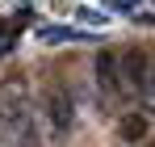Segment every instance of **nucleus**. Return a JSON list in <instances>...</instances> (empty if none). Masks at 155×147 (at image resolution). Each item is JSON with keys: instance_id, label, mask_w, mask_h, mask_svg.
<instances>
[{"instance_id": "1", "label": "nucleus", "mask_w": 155, "mask_h": 147, "mask_svg": "<svg viewBox=\"0 0 155 147\" xmlns=\"http://www.w3.org/2000/svg\"><path fill=\"white\" fill-rule=\"evenodd\" d=\"M117 67H122V88H126V93H143L147 72H151V59H147L143 50H126V55L117 59Z\"/></svg>"}, {"instance_id": "2", "label": "nucleus", "mask_w": 155, "mask_h": 147, "mask_svg": "<svg viewBox=\"0 0 155 147\" xmlns=\"http://www.w3.org/2000/svg\"><path fill=\"white\" fill-rule=\"evenodd\" d=\"M46 114H51V126H54V130H59V135H67V130H71V122H76V109H71V93H67V88L51 93V101H46Z\"/></svg>"}, {"instance_id": "3", "label": "nucleus", "mask_w": 155, "mask_h": 147, "mask_svg": "<svg viewBox=\"0 0 155 147\" xmlns=\"http://www.w3.org/2000/svg\"><path fill=\"white\" fill-rule=\"evenodd\" d=\"M97 88H101L105 97H113V93L122 88V67H117V55H109V50H101V55H97Z\"/></svg>"}, {"instance_id": "4", "label": "nucleus", "mask_w": 155, "mask_h": 147, "mask_svg": "<svg viewBox=\"0 0 155 147\" xmlns=\"http://www.w3.org/2000/svg\"><path fill=\"white\" fill-rule=\"evenodd\" d=\"M88 34L84 29H67V25H51V29H42V42H84Z\"/></svg>"}, {"instance_id": "5", "label": "nucleus", "mask_w": 155, "mask_h": 147, "mask_svg": "<svg viewBox=\"0 0 155 147\" xmlns=\"http://www.w3.org/2000/svg\"><path fill=\"white\" fill-rule=\"evenodd\" d=\"M143 97H147V105L155 109V63H151V72H147V84H143Z\"/></svg>"}, {"instance_id": "6", "label": "nucleus", "mask_w": 155, "mask_h": 147, "mask_svg": "<svg viewBox=\"0 0 155 147\" xmlns=\"http://www.w3.org/2000/svg\"><path fill=\"white\" fill-rule=\"evenodd\" d=\"M80 21H92V25H101L105 17H101V13H97V9H80Z\"/></svg>"}, {"instance_id": "7", "label": "nucleus", "mask_w": 155, "mask_h": 147, "mask_svg": "<svg viewBox=\"0 0 155 147\" xmlns=\"http://www.w3.org/2000/svg\"><path fill=\"white\" fill-rule=\"evenodd\" d=\"M109 4H113V9H122V13H130V9H134L138 0H109Z\"/></svg>"}]
</instances>
